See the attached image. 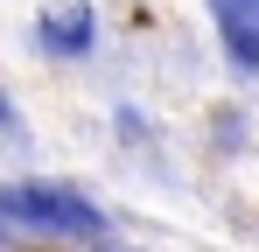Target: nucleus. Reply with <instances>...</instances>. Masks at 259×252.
<instances>
[{"mask_svg": "<svg viewBox=\"0 0 259 252\" xmlns=\"http://www.w3.org/2000/svg\"><path fill=\"white\" fill-rule=\"evenodd\" d=\"M210 14L224 21V35H259V0H210Z\"/></svg>", "mask_w": 259, "mask_h": 252, "instance_id": "obj_3", "label": "nucleus"}, {"mask_svg": "<svg viewBox=\"0 0 259 252\" xmlns=\"http://www.w3.org/2000/svg\"><path fill=\"white\" fill-rule=\"evenodd\" d=\"M224 49H231L238 63H252V70H259V35H224Z\"/></svg>", "mask_w": 259, "mask_h": 252, "instance_id": "obj_4", "label": "nucleus"}, {"mask_svg": "<svg viewBox=\"0 0 259 252\" xmlns=\"http://www.w3.org/2000/svg\"><path fill=\"white\" fill-rule=\"evenodd\" d=\"M42 49H56V56L91 49V7H84V0H63V7L42 14Z\"/></svg>", "mask_w": 259, "mask_h": 252, "instance_id": "obj_2", "label": "nucleus"}, {"mask_svg": "<svg viewBox=\"0 0 259 252\" xmlns=\"http://www.w3.org/2000/svg\"><path fill=\"white\" fill-rule=\"evenodd\" d=\"M0 217H7V224L70 231V238H98V231H105L98 203L77 196V189H63V182H14V189H0Z\"/></svg>", "mask_w": 259, "mask_h": 252, "instance_id": "obj_1", "label": "nucleus"}]
</instances>
